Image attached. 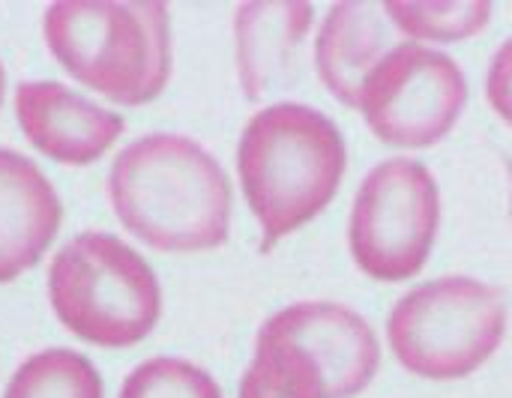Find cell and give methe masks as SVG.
Instances as JSON below:
<instances>
[{"instance_id": "5b68a950", "label": "cell", "mask_w": 512, "mask_h": 398, "mask_svg": "<svg viewBox=\"0 0 512 398\" xmlns=\"http://www.w3.org/2000/svg\"><path fill=\"white\" fill-rule=\"evenodd\" d=\"M48 303L75 339L96 348H132L156 330L162 288L129 243L105 231H84L54 255Z\"/></svg>"}, {"instance_id": "6da1fadb", "label": "cell", "mask_w": 512, "mask_h": 398, "mask_svg": "<svg viewBox=\"0 0 512 398\" xmlns=\"http://www.w3.org/2000/svg\"><path fill=\"white\" fill-rule=\"evenodd\" d=\"M123 228L159 252H210L228 243L234 192L219 159L189 135L150 132L108 171Z\"/></svg>"}, {"instance_id": "9c48e42d", "label": "cell", "mask_w": 512, "mask_h": 398, "mask_svg": "<svg viewBox=\"0 0 512 398\" xmlns=\"http://www.w3.org/2000/svg\"><path fill=\"white\" fill-rule=\"evenodd\" d=\"M15 117L24 138L54 162L90 165L126 132L117 111L93 105L60 81H24L15 90Z\"/></svg>"}, {"instance_id": "ba28073f", "label": "cell", "mask_w": 512, "mask_h": 398, "mask_svg": "<svg viewBox=\"0 0 512 398\" xmlns=\"http://www.w3.org/2000/svg\"><path fill=\"white\" fill-rule=\"evenodd\" d=\"M468 105L462 66L438 48L402 42L390 48L360 90V114L372 135L399 150L441 144Z\"/></svg>"}, {"instance_id": "8992f818", "label": "cell", "mask_w": 512, "mask_h": 398, "mask_svg": "<svg viewBox=\"0 0 512 398\" xmlns=\"http://www.w3.org/2000/svg\"><path fill=\"white\" fill-rule=\"evenodd\" d=\"M507 294L474 276H441L411 288L387 318L396 363L423 381H462L504 345Z\"/></svg>"}, {"instance_id": "5bb4252c", "label": "cell", "mask_w": 512, "mask_h": 398, "mask_svg": "<svg viewBox=\"0 0 512 398\" xmlns=\"http://www.w3.org/2000/svg\"><path fill=\"white\" fill-rule=\"evenodd\" d=\"M489 0H384V15L417 42H462L492 21Z\"/></svg>"}, {"instance_id": "9a60e30c", "label": "cell", "mask_w": 512, "mask_h": 398, "mask_svg": "<svg viewBox=\"0 0 512 398\" xmlns=\"http://www.w3.org/2000/svg\"><path fill=\"white\" fill-rule=\"evenodd\" d=\"M117 398H222L210 372L180 357H153L135 366Z\"/></svg>"}, {"instance_id": "2e32d148", "label": "cell", "mask_w": 512, "mask_h": 398, "mask_svg": "<svg viewBox=\"0 0 512 398\" xmlns=\"http://www.w3.org/2000/svg\"><path fill=\"white\" fill-rule=\"evenodd\" d=\"M486 99L492 111L512 126V36L495 51L486 72Z\"/></svg>"}, {"instance_id": "30bf717a", "label": "cell", "mask_w": 512, "mask_h": 398, "mask_svg": "<svg viewBox=\"0 0 512 398\" xmlns=\"http://www.w3.org/2000/svg\"><path fill=\"white\" fill-rule=\"evenodd\" d=\"M315 6L303 0H252L234 12V60L240 90L261 102L294 81V60L312 30Z\"/></svg>"}, {"instance_id": "8fae6325", "label": "cell", "mask_w": 512, "mask_h": 398, "mask_svg": "<svg viewBox=\"0 0 512 398\" xmlns=\"http://www.w3.org/2000/svg\"><path fill=\"white\" fill-rule=\"evenodd\" d=\"M63 207L42 168L0 147V285L27 273L60 231Z\"/></svg>"}, {"instance_id": "ac0fdd59", "label": "cell", "mask_w": 512, "mask_h": 398, "mask_svg": "<svg viewBox=\"0 0 512 398\" xmlns=\"http://www.w3.org/2000/svg\"><path fill=\"white\" fill-rule=\"evenodd\" d=\"M510 183H512V165H510ZM510 219H512V192H510Z\"/></svg>"}, {"instance_id": "7a4b0ae2", "label": "cell", "mask_w": 512, "mask_h": 398, "mask_svg": "<svg viewBox=\"0 0 512 398\" xmlns=\"http://www.w3.org/2000/svg\"><path fill=\"white\" fill-rule=\"evenodd\" d=\"M345 168V135L324 111L276 102L249 117L237 144V174L261 228V255L333 204Z\"/></svg>"}, {"instance_id": "3957f363", "label": "cell", "mask_w": 512, "mask_h": 398, "mask_svg": "<svg viewBox=\"0 0 512 398\" xmlns=\"http://www.w3.org/2000/svg\"><path fill=\"white\" fill-rule=\"evenodd\" d=\"M381 369V342L345 303L300 300L273 312L237 398H357Z\"/></svg>"}, {"instance_id": "7c38bea8", "label": "cell", "mask_w": 512, "mask_h": 398, "mask_svg": "<svg viewBox=\"0 0 512 398\" xmlns=\"http://www.w3.org/2000/svg\"><path fill=\"white\" fill-rule=\"evenodd\" d=\"M384 39V3L342 0L327 9L315 39V72L339 105L360 108V90L387 54Z\"/></svg>"}, {"instance_id": "4fadbf2b", "label": "cell", "mask_w": 512, "mask_h": 398, "mask_svg": "<svg viewBox=\"0 0 512 398\" xmlns=\"http://www.w3.org/2000/svg\"><path fill=\"white\" fill-rule=\"evenodd\" d=\"M3 398H105L99 369L78 351L48 348L27 357Z\"/></svg>"}, {"instance_id": "277c9868", "label": "cell", "mask_w": 512, "mask_h": 398, "mask_svg": "<svg viewBox=\"0 0 512 398\" xmlns=\"http://www.w3.org/2000/svg\"><path fill=\"white\" fill-rule=\"evenodd\" d=\"M54 60L93 93L138 108L171 78V12L159 0H60L42 15Z\"/></svg>"}, {"instance_id": "52a82bcc", "label": "cell", "mask_w": 512, "mask_h": 398, "mask_svg": "<svg viewBox=\"0 0 512 398\" xmlns=\"http://www.w3.org/2000/svg\"><path fill=\"white\" fill-rule=\"evenodd\" d=\"M441 231L435 174L408 156L378 162L360 183L348 219V249L357 270L375 282L414 279Z\"/></svg>"}, {"instance_id": "e0dca14e", "label": "cell", "mask_w": 512, "mask_h": 398, "mask_svg": "<svg viewBox=\"0 0 512 398\" xmlns=\"http://www.w3.org/2000/svg\"><path fill=\"white\" fill-rule=\"evenodd\" d=\"M3 96H6V69L0 63V108H3Z\"/></svg>"}]
</instances>
